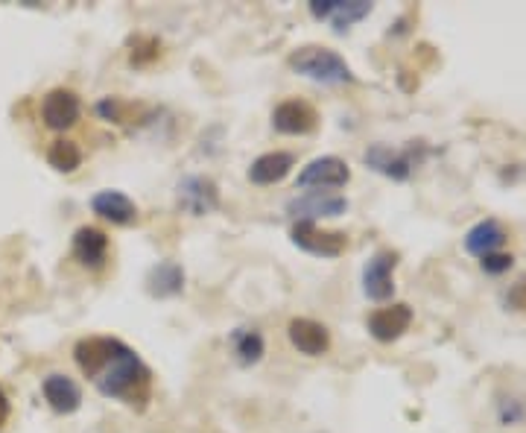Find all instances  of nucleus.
<instances>
[{
  "label": "nucleus",
  "instance_id": "7ed1b4c3",
  "mask_svg": "<svg viewBox=\"0 0 526 433\" xmlns=\"http://www.w3.org/2000/svg\"><path fill=\"white\" fill-rule=\"evenodd\" d=\"M351 179V170L348 164L339 156H322L313 158L304 170L299 173V185L301 191H337V188H345Z\"/></svg>",
  "mask_w": 526,
  "mask_h": 433
},
{
  "label": "nucleus",
  "instance_id": "5701e85b",
  "mask_svg": "<svg viewBox=\"0 0 526 433\" xmlns=\"http://www.w3.org/2000/svg\"><path fill=\"white\" fill-rule=\"evenodd\" d=\"M480 267H483V273H489V276H503V273H509V270L515 267V258H512L509 252H494V255L480 258Z\"/></svg>",
  "mask_w": 526,
  "mask_h": 433
},
{
  "label": "nucleus",
  "instance_id": "393cba45",
  "mask_svg": "<svg viewBox=\"0 0 526 433\" xmlns=\"http://www.w3.org/2000/svg\"><path fill=\"white\" fill-rule=\"evenodd\" d=\"M500 419H503V422H518V419H524V407H521L518 401H512L509 407L500 410Z\"/></svg>",
  "mask_w": 526,
  "mask_h": 433
},
{
  "label": "nucleus",
  "instance_id": "412c9836",
  "mask_svg": "<svg viewBox=\"0 0 526 433\" xmlns=\"http://www.w3.org/2000/svg\"><path fill=\"white\" fill-rule=\"evenodd\" d=\"M47 164L59 173H74L76 167L82 164V150L76 147L74 141H53L47 150Z\"/></svg>",
  "mask_w": 526,
  "mask_h": 433
},
{
  "label": "nucleus",
  "instance_id": "9d476101",
  "mask_svg": "<svg viewBox=\"0 0 526 433\" xmlns=\"http://www.w3.org/2000/svg\"><path fill=\"white\" fill-rule=\"evenodd\" d=\"M410 325H413V308L404 305V302L389 305V308H377L366 322L369 334L375 337L377 343H395L398 337H404L410 331Z\"/></svg>",
  "mask_w": 526,
  "mask_h": 433
},
{
  "label": "nucleus",
  "instance_id": "f257e3e1",
  "mask_svg": "<svg viewBox=\"0 0 526 433\" xmlns=\"http://www.w3.org/2000/svg\"><path fill=\"white\" fill-rule=\"evenodd\" d=\"M74 357L79 369L106 398H117L126 404L147 401L150 369L126 343L114 337H85L76 343Z\"/></svg>",
  "mask_w": 526,
  "mask_h": 433
},
{
  "label": "nucleus",
  "instance_id": "2eb2a0df",
  "mask_svg": "<svg viewBox=\"0 0 526 433\" xmlns=\"http://www.w3.org/2000/svg\"><path fill=\"white\" fill-rule=\"evenodd\" d=\"M296 167L293 153L275 150V153H263L252 161L249 167V182L252 185H278L290 176V170Z\"/></svg>",
  "mask_w": 526,
  "mask_h": 433
},
{
  "label": "nucleus",
  "instance_id": "6ab92c4d",
  "mask_svg": "<svg viewBox=\"0 0 526 433\" xmlns=\"http://www.w3.org/2000/svg\"><path fill=\"white\" fill-rule=\"evenodd\" d=\"M147 290L155 299H170L185 290V270L176 261H161L155 264L147 276Z\"/></svg>",
  "mask_w": 526,
  "mask_h": 433
},
{
  "label": "nucleus",
  "instance_id": "423d86ee",
  "mask_svg": "<svg viewBox=\"0 0 526 433\" xmlns=\"http://www.w3.org/2000/svg\"><path fill=\"white\" fill-rule=\"evenodd\" d=\"M290 237L299 249L316 255V258H339L348 246V237L342 232H325L316 223H296Z\"/></svg>",
  "mask_w": 526,
  "mask_h": 433
},
{
  "label": "nucleus",
  "instance_id": "f03ea898",
  "mask_svg": "<svg viewBox=\"0 0 526 433\" xmlns=\"http://www.w3.org/2000/svg\"><path fill=\"white\" fill-rule=\"evenodd\" d=\"M290 68H293L299 77L322 82V85H345V82H354V74H351L348 62L339 56L337 50L322 47V44H307V47L293 50V53H290Z\"/></svg>",
  "mask_w": 526,
  "mask_h": 433
},
{
  "label": "nucleus",
  "instance_id": "a211bd4d",
  "mask_svg": "<svg viewBox=\"0 0 526 433\" xmlns=\"http://www.w3.org/2000/svg\"><path fill=\"white\" fill-rule=\"evenodd\" d=\"M506 229L497 223V220H480L477 226H471L468 229V235H465V252L468 255H474V258H486V255H494V252H500L503 249V243H506Z\"/></svg>",
  "mask_w": 526,
  "mask_h": 433
},
{
  "label": "nucleus",
  "instance_id": "4be33fe9",
  "mask_svg": "<svg viewBox=\"0 0 526 433\" xmlns=\"http://www.w3.org/2000/svg\"><path fill=\"white\" fill-rule=\"evenodd\" d=\"M132 47H135V50H132L129 62H132L135 68H144V65H150L152 59H158V53H161V50H158L161 44H158L155 39H135L132 41Z\"/></svg>",
  "mask_w": 526,
  "mask_h": 433
},
{
  "label": "nucleus",
  "instance_id": "9b49d317",
  "mask_svg": "<svg viewBox=\"0 0 526 433\" xmlns=\"http://www.w3.org/2000/svg\"><path fill=\"white\" fill-rule=\"evenodd\" d=\"M287 337H290L293 349L304 357H322L331 349V331L322 322L307 319V316L293 319L287 325Z\"/></svg>",
  "mask_w": 526,
  "mask_h": 433
},
{
  "label": "nucleus",
  "instance_id": "ddd939ff",
  "mask_svg": "<svg viewBox=\"0 0 526 433\" xmlns=\"http://www.w3.org/2000/svg\"><path fill=\"white\" fill-rule=\"evenodd\" d=\"M41 393H44L47 404H50L56 413H65V416H68V413H76L79 404H82V390H79V384H76L74 378L59 375V372H53V375L44 378Z\"/></svg>",
  "mask_w": 526,
  "mask_h": 433
},
{
  "label": "nucleus",
  "instance_id": "20e7f679",
  "mask_svg": "<svg viewBox=\"0 0 526 433\" xmlns=\"http://www.w3.org/2000/svg\"><path fill=\"white\" fill-rule=\"evenodd\" d=\"M176 202L190 217H205L220 208V188L211 176H185L179 182Z\"/></svg>",
  "mask_w": 526,
  "mask_h": 433
},
{
  "label": "nucleus",
  "instance_id": "a878e982",
  "mask_svg": "<svg viewBox=\"0 0 526 433\" xmlns=\"http://www.w3.org/2000/svg\"><path fill=\"white\" fill-rule=\"evenodd\" d=\"M9 413H12V407H9V398H6L3 387H0V431H3V425L9 422Z\"/></svg>",
  "mask_w": 526,
  "mask_h": 433
},
{
  "label": "nucleus",
  "instance_id": "f3484780",
  "mask_svg": "<svg viewBox=\"0 0 526 433\" xmlns=\"http://www.w3.org/2000/svg\"><path fill=\"white\" fill-rule=\"evenodd\" d=\"M363 158H366V164H369L372 170L389 176V179H395V182H404V179H410V173H413V153H395V150H389L386 144L369 147Z\"/></svg>",
  "mask_w": 526,
  "mask_h": 433
},
{
  "label": "nucleus",
  "instance_id": "b1692460",
  "mask_svg": "<svg viewBox=\"0 0 526 433\" xmlns=\"http://www.w3.org/2000/svg\"><path fill=\"white\" fill-rule=\"evenodd\" d=\"M509 305L518 308V311H526V278H521V281L512 287V293H509Z\"/></svg>",
  "mask_w": 526,
  "mask_h": 433
},
{
  "label": "nucleus",
  "instance_id": "dca6fc26",
  "mask_svg": "<svg viewBox=\"0 0 526 433\" xmlns=\"http://www.w3.org/2000/svg\"><path fill=\"white\" fill-rule=\"evenodd\" d=\"M91 208H94L97 217L109 220L114 226H129V223L138 220V205L123 191H100L97 197L91 199Z\"/></svg>",
  "mask_w": 526,
  "mask_h": 433
},
{
  "label": "nucleus",
  "instance_id": "1a4fd4ad",
  "mask_svg": "<svg viewBox=\"0 0 526 433\" xmlns=\"http://www.w3.org/2000/svg\"><path fill=\"white\" fill-rule=\"evenodd\" d=\"M272 126L281 135H310L319 126V112L304 100H284L272 112Z\"/></svg>",
  "mask_w": 526,
  "mask_h": 433
},
{
  "label": "nucleus",
  "instance_id": "6e6552de",
  "mask_svg": "<svg viewBox=\"0 0 526 433\" xmlns=\"http://www.w3.org/2000/svg\"><path fill=\"white\" fill-rule=\"evenodd\" d=\"M372 12V3L366 0H313L310 15L316 21H331L337 33H345L351 24L363 21Z\"/></svg>",
  "mask_w": 526,
  "mask_h": 433
},
{
  "label": "nucleus",
  "instance_id": "f8f14e48",
  "mask_svg": "<svg viewBox=\"0 0 526 433\" xmlns=\"http://www.w3.org/2000/svg\"><path fill=\"white\" fill-rule=\"evenodd\" d=\"M79 112H82V106H79V97H76L71 88H53L44 97V103H41V118H44V123L50 129H56V132L71 129L76 120H79Z\"/></svg>",
  "mask_w": 526,
  "mask_h": 433
},
{
  "label": "nucleus",
  "instance_id": "39448f33",
  "mask_svg": "<svg viewBox=\"0 0 526 433\" xmlns=\"http://www.w3.org/2000/svg\"><path fill=\"white\" fill-rule=\"evenodd\" d=\"M395 267H398V252L380 249L375 252L366 267H363V293L372 302H386L395 293Z\"/></svg>",
  "mask_w": 526,
  "mask_h": 433
},
{
  "label": "nucleus",
  "instance_id": "aec40b11",
  "mask_svg": "<svg viewBox=\"0 0 526 433\" xmlns=\"http://www.w3.org/2000/svg\"><path fill=\"white\" fill-rule=\"evenodd\" d=\"M263 337L261 331H255V328H237L234 334H231V352L237 357V363H243V366H252V363H258L263 357Z\"/></svg>",
  "mask_w": 526,
  "mask_h": 433
},
{
  "label": "nucleus",
  "instance_id": "0eeeda50",
  "mask_svg": "<svg viewBox=\"0 0 526 433\" xmlns=\"http://www.w3.org/2000/svg\"><path fill=\"white\" fill-rule=\"evenodd\" d=\"M348 211V199L339 194H307V197L290 199L287 202V214L296 223H316L319 217H342Z\"/></svg>",
  "mask_w": 526,
  "mask_h": 433
},
{
  "label": "nucleus",
  "instance_id": "4468645a",
  "mask_svg": "<svg viewBox=\"0 0 526 433\" xmlns=\"http://www.w3.org/2000/svg\"><path fill=\"white\" fill-rule=\"evenodd\" d=\"M74 258L82 267L100 270L109 258V237L94 226H82L74 235Z\"/></svg>",
  "mask_w": 526,
  "mask_h": 433
}]
</instances>
